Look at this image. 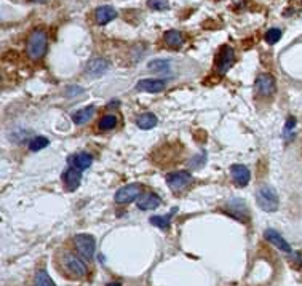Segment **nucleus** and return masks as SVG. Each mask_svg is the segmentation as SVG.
I'll return each mask as SVG.
<instances>
[{"label": "nucleus", "instance_id": "f257e3e1", "mask_svg": "<svg viewBox=\"0 0 302 286\" xmlns=\"http://www.w3.org/2000/svg\"><path fill=\"white\" fill-rule=\"evenodd\" d=\"M27 56L32 61H39L48 50V36L44 29H34L27 37Z\"/></svg>", "mask_w": 302, "mask_h": 286}, {"label": "nucleus", "instance_id": "f03ea898", "mask_svg": "<svg viewBox=\"0 0 302 286\" xmlns=\"http://www.w3.org/2000/svg\"><path fill=\"white\" fill-rule=\"evenodd\" d=\"M256 201L261 210L267 211V213H273L278 210L280 200H278V193L275 192V189L270 186H261L256 192Z\"/></svg>", "mask_w": 302, "mask_h": 286}, {"label": "nucleus", "instance_id": "7ed1b4c3", "mask_svg": "<svg viewBox=\"0 0 302 286\" xmlns=\"http://www.w3.org/2000/svg\"><path fill=\"white\" fill-rule=\"evenodd\" d=\"M74 246L77 249L79 256H82L83 259L93 261L95 257V249H96V240L93 235L90 234H79L74 237Z\"/></svg>", "mask_w": 302, "mask_h": 286}, {"label": "nucleus", "instance_id": "20e7f679", "mask_svg": "<svg viewBox=\"0 0 302 286\" xmlns=\"http://www.w3.org/2000/svg\"><path fill=\"white\" fill-rule=\"evenodd\" d=\"M62 267H64L67 274H71L75 278H82L88 274V267H87L85 261L82 259V256L79 257L72 253H66L62 256Z\"/></svg>", "mask_w": 302, "mask_h": 286}, {"label": "nucleus", "instance_id": "39448f33", "mask_svg": "<svg viewBox=\"0 0 302 286\" xmlns=\"http://www.w3.org/2000/svg\"><path fill=\"white\" fill-rule=\"evenodd\" d=\"M143 195V186L138 183H133L128 186H123L117 191L114 200L118 205H125V203H131L136 198H139Z\"/></svg>", "mask_w": 302, "mask_h": 286}, {"label": "nucleus", "instance_id": "423d86ee", "mask_svg": "<svg viewBox=\"0 0 302 286\" xmlns=\"http://www.w3.org/2000/svg\"><path fill=\"white\" fill-rule=\"evenodd\" d=\"M192 183V174L189 171H174L166 176V184L173 192H182Z\"/></svg>", "mask_w": 302, "mask_h": 286}, {"label": "nucleus", "instance_id": "0eeeda50", "mask_svg": "<svg viewBox=\"0 0 302 286\" xmlns=\"http://www.w3.org/2000/svg\"><path fill=\"white\" fill-rule=\"evenodd\" d=\"M235 62V51L234 48L229 45H222L219 54L216 58V71L219 72V75H226L229 69L234 66Z\"/></svg>", "mask_w": 302, "mask_h": 286}, {"label": "nucleus", "instance_id": "6e6552de", "mask_svg": "<svg viewBox=\"0 0 302 286\" xmlns=\"http://www.w3.org/2000/svg\"><path fill=\"white\" fill-rule=\"evenodd\" d=\"M275 90H277V82L275 79H273V75L272 74H259L257 75V79H256V92L259 96H262V97H269L272 96L273 93H275Z\"/></svg>", "mask_w": 302, "mask_h": 286}, {"label": "nucleus", "instance_id": "1a4fd4ad", "mask_svg": "<svg viewBox=\"0 0 302 286\" xmlns=\"http://www.w3.org/2000/svg\"><path fill=\"white\" fill-rule=\"evenodd\" d=\"M226 208L227 214H230L232 218L238 219L240 222H247L250 219V213H248V206L242 198H234L230 200L229 203L224 206Z\"/></svg>", "mask_w": 302, "mask_h": 286}, {"label": "nucleus", "instance_id": "9d476101", "mask_svg": "<svg viewBox=\"0 0 302 286\" xmlns=\"http://www.w3.org/2000/svg\"><path fill=\"white\" fill-rule=\"evenodd\" d=\"M109 61L107 59H104V58H95V59H91L87 67H85V74L88 77H91V79H100L101 75H104L107 71H109Z\"/></svg>", "mask_w": 302, "mask_h": 286}, {"label": "nucleus", "instance_id": "9b49d317", "mask_svg": "<svg viewBox=\"0 0 302 286\" xmlns=\"http://www.w3.org/2000/svg\"><path fill=\"white\" fill-rule=\"evenodd\" d=\"M166 88V82L161 79H143L136 83V92L160 93Z\"/></svg>", "mask_w": 302, "mask_h": 286}, {"label": "nucleus", "instance_id": "f8f14e48", "mask_svg": "<svg viewBox=\"0 0 302 286\" xmlns=\"http://www.w3.org/2000/svg\"><path fill=\"white\" fill-rule=\"evenodd\" d=\"M264 237H265V240L270 243V245L278 248L280 251H283V253H291V245L283 238L282 234L277 232L275 229H267L264 232Z\"/></svg>", "mask_w": 302, "mask_h": 286}, {"label": "nucleus", "instance_id": "ddd939ff", "mask_svg": "<svg viewBox=\"0 0 302 286\" xmlns=\"http://www.w3.org/2000/svg\"><path fill=\"white\" fill-rule=\"evenodd\" d=\"M82 173L79 168H75V166H69V168L64 171V174H62V181H64V187L66 191L69 192H74L77 187L80 186V181H82Z\"/></svg>", "mask_w": 302, "mask_h": 286}, {"label": "nucleus", "instance_id": "4468645a", "mask_svg": "<svg viewBox=\"0 0 302 286\" xmlns=\"http://www.w3.org/2000/svg\"><path fill=\"white\" fill-rule=\"evenodd\" d=\"M230 173H232V178H234L235 184H237L238 187H245V186L250 184L251 173H250V170H248V166L240 165V163L232 165Z\"/></svg>", "mask_w": 302, "mask_h": 286}, {"label": "nucleus", "instance_id": "2eb2a0df", "mask_svg": "<svg viewBox=\"0 0 302 286\" xmlns=\"http://www.w3.org/2000/svg\"><path fill=\"white\" fill-rule=\"evenodd\" d=\"M115 18H117V11H115V8H112V6H109V5L98 6V8L95 10V19L100 26H106L110 23V21H114Z\"/></svg>", "mask_w": 302, "mask_h": 286}, {"label": "nucleus", "instance_id": "dca6fc26", "mask_svg": "<svg viewBox=\"0 0 302 286\" xmlns=\"http://www.w3.org/2000/svg\"><path fill=\"white\" fill-rule=\"evenodd\" d=\"M160 205H161V198L153 192H147V193L141 195V198L138 200V208L141 211L155 210V208H158Z\"/></svg>", "mask_w": 302, "mask_h": 286}, {"label": "nucleus", "instance_id": "f3484780", "mask_svg": "<svg viewBox=\"0 0 302 286\" xmlns=\"http://www.w3.org/2000/svg\"><path fill=\"white\" fill-rule=\"evenodd\" d=\"M69 163L75 166V168H79L80 171H85L90 168L91 163H93V157H91V153H88V152H79L69 158Z\"/></svg>", "mask_w": 302, "mask_h": 286}, {"label": "nucleus", "instance_id": "a211bd4d", "mask_svg": "<svg viewBox=\"0 0 302 286\" xmlns=\"http://www.w3.org/2000/svg\"><path fill=\"white\" fill-rule=\"evenodd\" d=\"M163 42L166 47L173 48V50H178V48L182 47V44H184V36L179 32V31H166L165 36H163Z\"/></svg>", "mask_w": 302, "mask_h": 286}, {"label": "nucleus", "instance_id": "6ab92c4d", "mask_svg": "<svg viewBox=\"0 0 302 286\" xmlns=\"http://www.w3.org/2000/svg\"><path fill=\"white\" fill-rule=\"evenodd\" d=\"M157 123H158V118H157L155 114H152V112L141 114V115H138V118H136L138 128H141V130H151V128L155 127Z\"/></svg>", "mask_w": 302, "mask_h": 286}, {"label": "nucleus", "instance_id": "aec40b11", "mask_svg": "<svg viewBox=\"0 0 302 286\" xmlns=\"http://www.w3.org/2000/svg\"><path fill=\"white\" fill-rule=\"evenodd\" d=\"M96 112V107L95 106H88V107H83L80 110H77V112L72 115V120L75 125H85L87 122H90V118L95 115Z\"/></svg>", "mask_w": 302, "mask_h": 286}, {"label": "nucleus", "instance_id": "412c9836", "mask_svg": "<svg viewBox=\"0 0 302 286\" xmlns=\"http://www.w3.org/2000/svg\"><path fill=\"white\" fill-rule=\"evenodd\" d=\"M176 213V210H173L170 214H165V216H152L151 218V224L155 226L158 229H170V224H171V216Z\"/></svg>", "mask_w": 302, "mask_h": 286}, {"label": "nucleus", "instance_id": "4be33fe9", "mask_svg": "<svg viewBox=\"0 0 302 286\" xmlns=\"http://www.w3.org/2000/svg\"><path fill=\"white\" fill-rule=\"evenodd\" d=\"M34 286H56V283L53 282V278L48 275V272L40 269L36 277H34Z\"/></svg>", "mask_w": 302, "mask_h": 286}, {"label": "nucleus", "instance_id": "5701e85b", "mask_svg": "<svg viewBox=\"0 0 302 286\" xmlns=\"http://www.w3.org/2000/svg\"><path fill=\"white\" fill-rule=\"evenodd\" d=\"M149 69L153 72H168L171 69V61L168 59H153L149 62Z\"/></svg>", "mask_w": 302, "mask_h": 286}, {"label": "nucleus", "instance_id": "b1692460", "mask_svg": "<svg viewBox=\"0 0 302 286\" xmlns=\"http://www.w3.org/2000/svg\"><path fill=\"white\" fill-rule=\"evenodd\" d=\"M117 127V117L115 115H104L100 122H98V128L101 131H109Z\"/></svg>", "mask_w": 302, "mask_h": 286}, {"label": "nucleus", "instance_id": "393cba45", "mask_svg": "<svg viewBox=\"0 0 302 286\" xmlns=\"http://www.w3.org/2000/svg\"><path fill=\"white\" fill-rule=\"evenodd\" d=\"M296 125H298L296 117H293V115L288 117V120L285 123V128H283V138L288 139V141H290V139L293 138L294 130H296Z\"/></svg>", "mask_w": 302, "mask_h": 286}, {"label": "nucleus", "instance_id": "a878e982", "mask_svg": "<svg viewBox=\"0 0 302 286\" xmlns=\"http://www.w3.org/2000/svg\"><path fill=\"white\" fill-rule=\"evenodd\" d=\"M48 144H50V141H48L45 136H37V138H34L32 141L29 143V149L32 152H39L42 149H45Z\"/></svg>", "mask_w": 302, "mask_h": 286}, {"label": "nucleus", "instance_id": "bb28decb", "mask_svg": "<svg viewBox=\"0 0 302 286\" xmlns=\"http://www.w3.org/2000/svg\"><path fill=\"white\" fill-rule=\"evenodd\" d=\"M282 34H283L282 29H278V27H272L270 31H267L264 40H265L269 45H275L277 42H278L280 39H282Z\"/></svg>", "mask_w": 302, "mask_h": 286}, {"label": "nucleus", "instance_id": "cd10ccee", "mask_svg": "<svg viewBox=\"0 0 302 286\" xmlns=\"http://www.w3.org/2000/svg\"><path fill=\"white\" fill-rule=\"evenodd\" d=\"M147 6L151 10H155V11H163L170 8V3L166 0H147Z\"/></svg>", "mask_w": 302, "mask_h": 286}, {"label": "nucleus", "instance_id": "c85d7f7f", "mask_svg": "<svg viewBox=\"0 0 302 286\" xmlns=\"http://www.w3.org/2000/svg\"><path fill=\"white\" fill-rule=\"evenodd\" d=\"M67 90H69L67 96H74V95H77V93H82V88H80V87H69Z\"/></svg>", "mask_w": 302, "mask_h": 286}, {"label": "nucleus", "instance_id": "c756f323", "mask_svg": "<svg viewBox=\"0 0 302 286\" xmlns=\"http://www.w3.org/2000/svg\"><path fill=\"white\" fill-rule=\"evenodd\" d=\"M203 162H205V153H201V155H200L199 158H197L195 162H194V160H192V165H194V166H200V165H201Z\"/></svg>", "mask_w": 302, "mask_h": 286}, {"label": "nucleus", "instance_id": "7c9ffc66", "mask_svg": "<svg viewBox=\"0 0 302 286\" xmlns=\"http://www.w3.org/2000/svg\"><path fill=\"white\" fill-rule=\"evenodd\" d=\"M106 286H120V283H118V282H110V283L106 285Z\"/></svg>", "mask_w": 302, "mask_h": 286}]
</instances>
